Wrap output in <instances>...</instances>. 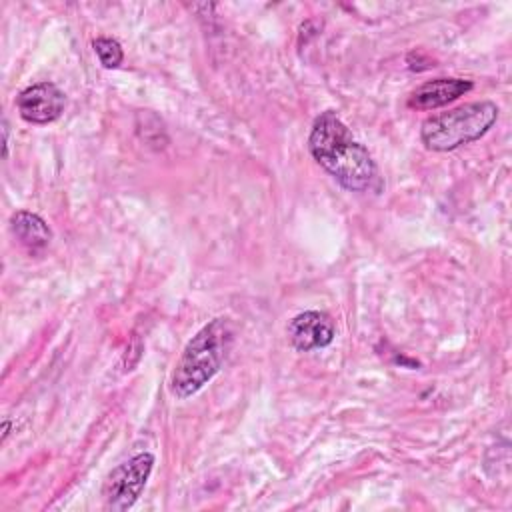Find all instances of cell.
Here are the masks:
<instances>
[{"instance_id": "6da1fadb", "label": "cell", "mask_w": 512, "mask_h": 512, "mask_svg": "<svg viewBox=\"0 0 512 512\" xmlns=\"http://www.w3.org/2000/svg\"><path fill=\"white\" fill-rule=\"evenodd\" d=\"M308 148L312 158L334 176L346 190L362 192L376 178V166L368 150L356 142L336 112H322L310 130Z\"/></svg>"}, {"instance_id": "7a4b0ae2", "label": "cell", "mask_w": 512, "mask_h": 512, "mask_svg": "<svg viewBox=\"0 0 512 512\" xmlns=\"http://www.w3.org/2000/svg\"><path fill=\"white\" fill-rule=\"evenodd\" d=\"M232 342L234 328L228 318H214L202 326L188 340L172 370L170 394L186 400L202 390L220 370Z\"/></svg>"}, {"instance_id": "3957f363", "label": "cell", "mask_w": 512, "mask_h": 512, "mask_svg": "<svg viewBox=\"0 0 512 512\" xmlns=\"http://www.w3.org/2000/svg\"><path fill=\"white\" fill-rule=\"evenodd\" d=\"M498 118V106L490 100L468 102L448 112L428 116L422 122L420 138L428 150L448 152L482 138Z\"/></svg>"}, {"instance_id": "277c9868", "label": "cell", "mask_w": 512, "mask_h": 512, "mask_svg": "<svg viewBox=\"0 0 512 512\" xmlns=\"http://www.w3.org/2000/svg\"><path fill=\"white\" fill-rule=\"evenodd\" d=\"M152 468L154 456L150 452H140L114 468L104 484L106 508L114 512H124L132 508L134 502L140 498Z\"/></svg>"}, {"instance_id": "5b68a950", "label": "cell", "mask_w": 512, "mask_h": 512, "mask_svg": "<svg viewBox=\"0 0 512 512\" xmlns=\"http://www.w3.org/2000/svg\"><path fill=\"white\" fill-rule=\"evenodd\" d=\"M64 104H66L64 92L52 82L32 84L24 88L16 98L20 116L30 124L54 122L56 118H60Z\"/></svg>"}, {"instance_id": "8992f818", "label": "cell", "mask_w": 512, "mask_h": 512, "mask_svg": "<svg viewBox=\"0 0 512 512\" xmlns=\"http://www.w3.org/2000/svg\"><path fill=\"white\" fill-rule=\"evenodd\" d=\"M336 328L328 314L318 310H308L294 316L288 324V336L298 352H310L314 348H324L334 340Z\"/></svg>"}, {"instance_id": "52a82bcc", "label": "cell", "mask_w": 512, "mask_h": 512, "mask_svg": "<svg viewBox=\"0 0 512 512\" xmlns=\"http://www.w3.org/2000/svg\"><path fill=\"white\" fill-rule=\"evenodd\" d=\"M472 90V82L464 78H436L420 84L408 98V106L416 110H434L454 102Z\"/></svg>"}, {"instance_id": "ba28073f", "label": "cell", "mask_w": 512, "mask_h": 512, "mask_svg": "<svg viewBox=\"0 0 512 512\" xmlns=\"http://www.w3.org/2000/svg\"><path fill=\"white\" fill-rule=\"evenodd\" d=\"M10 226L18 242L30 252H42L52 240L48 224L38 214L20 210L10 218Z\"/></svg>"}, {"instance_id": "9c48e42d", "label": "cell", "mask_w": 512, "mask_h": 512, "mask_svg": "<svg viewBox=\"0 0 512 512\" xmlns=\"http://www.w3.org/2000/svg\"><path fill=\"white\" fill-rule=\"evenodd\" d=\"M94 52L100 60V64L104 68H118L124 54H122V48L120 44L114 40V38H96L94 40Z\"/></svg>"}, {"instance_id": "30bf717a", "label": "cell", "mask_w": 512, "mask_h": 512, "mask_svg": "<svg viewBox=\"0 0 512 512\" xmlns=\"http://www.w3.org/2000/svg\"><path fill=\"white\" fill-rule=\"evenodd\" d=\"M2 136H4L2 144H4V158H6L8 156V122L6 120L2 122Z\"/></svg>"}, {"instance_id": "8fae6325", "label": "cell", "mask_w": 512, "mask_h": 512, "mask_svg": "<svg viewBox=\"0 0 512 512\" xmlns=\"http://www.w3.org/2000/svg\"><path fill=\"white\" fill-rule=\"evenodd\" d=\"M8 430H10V422L6 420V422H4V428H2V442H4L6 436H8Z\"/></svg>"}]
</instances>
